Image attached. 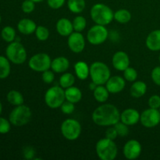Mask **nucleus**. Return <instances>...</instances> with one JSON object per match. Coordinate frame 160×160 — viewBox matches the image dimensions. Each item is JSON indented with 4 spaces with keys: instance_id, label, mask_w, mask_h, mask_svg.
Instances as JSON below:
<instances>
[{
    "instance_id": "26",
    "label": "nucleus",
    "mask_w": 160,
    "mask_h": 160,
    "mask_svg": "<svg viewBox=\"0 0 160 160\" xmlns=\"http://www.w3.org/2000/svg\"><path fill=\"white\" fill-rule=\"evenodd\" d=\"M85 6V0H68L67 2V7L73 13H81L84 10Z\"/></svg>"
},
{
    "instance_id": "15",
    "label": "nucleus",
    "mask_w": 160,
    "mask_h": 160,
    "mask_svg": "<svg viewBox=\"0 0 160 160\" xmlns=\"http://www.w3.org/2000/svg\"><path fill=\"white\" fill-rule=\"evenodd\" d=\"M126 82L124 78L120 76H112L109 78L106 83V87L109 93L117 94L121 92L124 89Z\"/></svg>"
},
{
    "instance_id": "4",
    "label": "nucleus",
    "mask_w": 160,
    "mask_h": 160,
    "mask_svg": "<svg viewBox=\"0 0 160 160\" xmlns=\"http://www.w3.org/2000/svg\"><path fill=\"white\" fill-rule=\"evenodd\" d=\"M90 78L97 85H104L111 77L109 67L102 62H94L90 66Z\"/></svg>"
},
{
    "instance_id": "10",
    "label": "nucleus",
    "mask_w": 160,
    "mask_h": 160,
    "mask_svg": "<svg viewBox=\"0 0 160 160\" xmlns=\"http://www.w3.org/2000/svg\"><path fill=\"white\" fill-rule=\"evenodd\" d=\"M109 32L106 26L95 24L88 31L87 40L93 45H98L104 43L108 38Z\"/></svg>"
},
{
    "instance_id": "36",
    "label": "nucleus",
    "mask_w": 160,
    "mask_h": 160,
    "mask_svg": "<svg viewBox=\"0 0 160 160\" xmlns=\"http://www.w3.org/2000/svg\"><path fill=\"white\" fill-rule=\"evenodd\" d=\"M11 129V123L6 118L0 117V134H4L9 132Z\"/></svg>"
},
{
    "instance_id": "7",
    "label": "nucleus",
    "mask_w": 160,
    "mask_h": 160,
    "mask_svg": "<svg viewBox=\"0 0 160 160\" xmlns=\"http://www.w3.org/2000/svg\"><path fill=\"white\" fill-rule=\"evenodd\" d=\"M65 100V91L60 85L49 88L45 94V104L51 109L60 108Z\"/></svg>"
},
{
    "instance_id": "16",
    "label": "nucleus",
    "mask_w": 160,
    "mask_h": 160,
    "mask_svg": "<svg viewBox=\"0 0 160 160\" xmlns=\"http://www.w3.org/2000/svg\"><path fill=\"white\" fill-rule=\"evenodd\" d=\"M140 116L141 114L137 109L129 108L120 113V121L128 126H134L140 121Z\"/></svg>"
},
{
    "instance_id": "27",
    "label": "nucleus",
    "mask_w": 160,
    "mask_h": 160,
    "mask_svg": "<svg viewBox=\"0 0 160 160\" xmlns=\"http://www.w3.org/2000/svg\"><path fill=\"white\" fill-rule=\"evenodd\" d=\"M10 61L7 57L0 56V79H6L10 73Z\"/></svg>"
},
{
    "instance_id": "20",
    "label": "nucleus",
    "mask_w": 160,
    "mask_h": 160,
    "mask_svg": "<svg viewBox=\"0 0 160 160\" xmlns=\"http://www.w3.org/2000/svg\"><path fill=\"white\" fill-rule=\"evenodd\" d=\"M37 25L34 20L28 18H23L20 20L17 23V29L21 34L29 35L35 32Z\"/></svg>"
},
{
    "instance_id": "44",
    "label": "nucleus",
    "mask_w": 160,
    "mask_h": 160,
    "mask_svg": "<svg viewBox=\"0 0 160 160\" xmlns=\"http://www.w3.org/2000/svg\"><path fill=\"white\" fill-rule=\"evenodd\" d=\"M96 87H97V84H95V83H94V82H92L90 84H89V88H90V89L92 91L95 90V88H96Z\"/></svg>"
},
{
    "instance_id": "24",
    "label": "nucleus",
    "mask_w": 160,
    "mask_h": 160,
    "mask_svg": "<svg viewBox=\"0 0 160 160\" xmlns=\"http://www.w3.org/2000/svg\"><path fill=\"white\" fill-rule=\"evenodd\" d=\"M93 96L98 102L105 103L109 98V92L105 86L97 85L95 90L93 91Z\"/></svg>"
},
{
    "instance_id": "3",
    "label": "nucleus",
    "mask_w": 160,
    "mask_h": 160,
    "mask_svg": "<svg viewBox=\"0 0 160 160\" xmlns=\"http://www.w3.org/2000/svg\"><path fill=\"white\" fill-rule=\"evenodd\" d=\"M98 157L102 160H113L117 158L118 148L113 140L104 138L98 141L95 146Z\"/></svg>"
},
{
    "instance_id": "17",
    "label": "nucleus",
    "mask_w": 160,
    "mask_h": 160,
    "mask_svg": "<svg viewBox=\"0 0 160 160\" xmlns=\"http://www.w3.org/2000/svg\"><path fill=\"white\" fill-rule=\"evenodd\" d=\"M145 45L152 52L160 51V29L150 32L145 40Z\"/></svg>"
},
{
    "instance_id": "1",
    "label": "nucleus",
    "mask_w": 160,
    "mask_h": 160,
    "mask_svg": "<svg viewBox=\"0 0 160 160\" xmlns=\"http://www.w3.org/2000/svg\"><path fill=\"white\" fill-rule=\"evenodd\" d=\"M92 120L100 127H112L120 120V113L112 104H102L92 112Z\"/></svg>"
},
{
    "instance_id": "25",
    "label": "nucleus",
    "mask_w": 160,
    "mask_h": 160,
    "mask_svg": "<svg viewBox=\"0 0 160 160\" xmlns=\"http://www.w3.org/2000/svg\"><path fill=\"white\" fill-rule=\"evenodd\" d=\"M6 98L11 105L15 106L23 105L24 102V98H23V95L20 92L16 90L9 91L6 95Z\"/></svg>"
},
{
    "instance_id": "32",
    "label": "nucleus",
    "mask_w": 160,
    "mask_h": 160,
    "mask_svg": "<svg viewBox=\"0 0 160 160\" xmlns=\"http://www.w3.org/2000/svg\"><path fill=\"white\" fill-rule=\"evenodd\" d=\"M34 33L36 38L41 42H45L49 38V31L45 26H38Z\"/></svg>"
},
{
    "instance_id": "14",
    "label": "nucleus",
    "mask_w": 160,
    "mask_h": 160,
    "mask_svg": "<svg viewBox=\"0 0 160 160\" xmlns=\"http://www.w3.org/2000/svg\"><path fill=\"white\" fill-rule=\"evenodd\" d=\"M129 56L123 51H118L114 53L112 58V63L114 68L119 71H123L130 67Z\"/></svg>"
},
{
    "instance_id": "28",
    "label": "nucleus",
    "mask_w": 160,
    "mask_h": 160,
    "mask_svg": "<svg viewBox=\"0 0 160 160\" xmlns=\"http://www.w3.org/2000/svg\"><path fill=\"white\" fill-rule=\"evenodd\" d=\"M114 20L118 23L124 24L131 20V13L126 9H120L114 12Z\"/></svg>"
},
{
    "instance_id": "11",
    "label": "nucleus",
    "mask_w": 160,
    "mask_h": 160,
    "mask_svg": "<svg viewBox=\"0 0 160 160\" xmlns=\"http://www.w3.org/2000/svg\"><path fill=\"white\" fill-rule=\"evenodd\" d=\"M140 122L142 126L152 128L160 123V112L159 109L148 108L141 113Z\"/></svg>"
},
{
    "instance_id": "12",
    "label": "nucleus",
    "mask_w": 160,
    "mask_h": 160,
    "mask_svg": "<svg viewBox=\"0 0 160 160\" xmlns=\"http://www.w3.org/2000/svg\"><path fill=\"white\" fill-rule=\"evenodd\" d=\"M142 147L140 142L135 139H131L126 142L123 148V153L125 158L129 160L138 159L141 156Z\"/></svg>"
},
{
    "instance_id": "40",
    "label": "nucleus",
    "mask_w": 160,
    "mask_h": 160,
    "mask_svg": "<svg viewBox=\"0 0 160 160\" xmlns=\"http://www.w3.org/2000/svg\"><path fill=\"white\" fill-rule=\"evenodd\" d=\"M149 108L159 109L160 107V96L158 95H153L148 99Z\"/></svg>"
},
{
    "instance_id": "49",
    "label": "nucleus",
    "mask_w": 160,
    "mask_h": 160,
    "mask_svg": "<svg viewBox=\"0 0 160 160\" xmlns=\"http://www.w3.org/2000/svg\"><path fill=\"white\" fill-rule=\"evenodd\" d=\"M159 112H160V107H159Z\"/></svg>"
},
{
    "instance_id": "48",
    "label": "nucleus",
    "mask_w": 160,
    "mask_h": 160,
    "mask_svg": "<svg viewBox=\"0 0 160 160\" xmlns=\"http://www.w3.org/2000/svg\"><path fill=\"white\" fill-rule=\"evenodd\" d=\"M159 62H160V55H159Z\"/></svg>"
},
{
    "instance_id": "45",
    "label": "nucleus",
    "mask_w": 160,
    "mask_h": 160,
    "mask_svg": "<svg viewBox=\"0 0 160 160\" xmlns=\"http://www.w3.org/2000/svg\"><path fill=\"white\" fill-rule=\"evenodd\" d=\"M2 112V105L1 102H0V116H1Z\"/></svg>"
},
{
    "instance_id": "9",
    "label": "nucleus",
    "mask_w": 160,
    "mask_h": 160,
    "mask_svg": "<svg viewBox=\"0 0 160 160\" xmlns=\"http://www.w3.org/2000/svg\"><path fill=\"white\" fill-rule=\"evenodd\" d=\"M52 59L47 53L40 52L31 56L28 61V67L36 72L45 71L51 68Z\"/></svg>"
},
{
    "instance_id": "29",
    "label": "nucleus",
    "mask_w": 160,
    "mask_h": 160,
    "mask_svg": "<svg viewBox=\"0 0 160 160\" xmlns=\"http://www.w3.org/2000/svg\"><path fill=\"white\" fill-rule=\"evenodd\" d=\"M75 83V77L71 73H63L59 78V85L62 88H68L73 86Z\"/></svg>"
},
{
    "instance_id": "6",
    "label": "nucleus",
    "mask_w": 160,
    "mask_h": 160,
    "mask_svg": "<svg viewBox=\"0 0 160 160\" xmlns=\"http://www.w3.org/2000/svg\"><path fill=\"white\" fill-rule=\"evenodd\" d=\"M6 56L11 62L14 64H23L26 61L27 51L24 46L19 42L9 43L6 48Z\"/></svg>"
},
{
    "instance_id": "41",
    "label": "nucleus",
    "mask_w": 160,
    "mask_h": 160,
    "mask_svg": "<svg viewBox=\"0 0 160 160\" xmlns=\"http://www.w3.org/2000/svg\"><path fill=\"white\" fill-rule=\"evenodd\" d=\"M151 78L156 85L160 86V67H156L153 68L151 73Z\"/></svg>"
},
{
    "instance_id": "21",
    "label": "nucleus",
    "mask_w": 160,
    "mask_h": 160,
    "mask_svg": "<svg viewBox=\"0 0 160 160\" xmlns=\"http://www.w3.org/2000/svg\"><path fill=\"white\" fill-rule=\"evenodd\" d=\"M147 92V84L144 81H134L130 88V94L133 98H139L144 96Z\"/></svg>"
},
{
    "instance_id": "18",
    "label": "nucleus",
    "mask_w": 160,
    "mask_h": 160,
    "mask_svg": "<svg viewBox=\"0 0 160 160\" xmlns=\"http://www.w3.org/2000/svg\"><path fill=\"white\" fill-rule=\"evenodd\" d=\"M56 28L59 35L62 37H68L73 33V23L67 18H61L56 23Z\"/></svg>"
},
{
    "instance_id": "2",
    "label": "nucleus",
    "mask_w": 160,
    "mask_h": 160,
    "mask_svg": "<svg viewBox=\"0 0 160 160\" xmlns=\"http://www.w3.org/2000/svg\"><path fill=\"white\" fill-rule=\"evenodd\" d=\"M90 16L96 24H109L114 20V12L109 6L104 3H96L91 8Z\"/></svg>"
},
{
    "instance_id": "46",
    "label": "nucleus",
    "mask_w": 160,
    "mask_h": 160,
    "mask_svg": "<svg viewBox=\"0 0 160 160\" xmlns=\"http://www.w3.org/2000/svg\"><path fill=\"white\" fill-rule=\"evenodd\" d=\"M32 1H34L35 3H38V2H43L44 0H32Z\"/></svg>"
},
{
    "instance_id": "22",
    "label": "nucleus",
    "mask_w": 160,
    "mask_h": 160,
    "mask_svg": "<svg viewBox=\"0 0 160 160\" xmlns=\"http://www.w3.org/2000/svg\"><path fill=\"white\" fill-rule=\"evenodd\" d=\"M76 76L81 81H84L90 75V67L84 61H78L74 65Z\"/></svg>"
},
{
    "instance_id": "43",
    "label": "nucleus",
    "mask_w": 160,
    "mask_h": 160,
    "mask_svg": "<svg viewBox=\"0 0 160 160\" xmlns=\"http://www.w3.org/2000/svg\"><path fill=\"white\" fill-rule=\"evenodd\" d=\"M118 136V134H117V131L116 130V128H109L106 131V138H107L111 139V140H115L116 138Z\"/></svg>"
},
{
    "instance_id": "37",
    "label": "nucleus",
    "mask_w": 160,
    "mask_h": 160,
    "mask_svg": "<svg viewBox=\"0 0 160 160\" xmlns=\"http://www.w3.org/2000/svg\"><path fill=\"white\" fill-rule=\"evenodd\" d=\"M60 109L64 114H67V115H70V114L73 113L74 112L75 109V106L74 103L70 102L69 101H65L62 104V106H60Z\"/></svg>"
},
{
    "instance_id": "42",
    "label": "nucleus",
    "mask_w": 160,
    "mask_h": 160,
    "mask_svg": "<svg viewBox=\"0 0 160 160\" xmlns=\"http://www.w3.org/2000/svg\"><path fill=\"white\" fill-rule=\"evenodd\" d=\"M66 0H47V4L51 9H60L65 4Z\"/></svg>"
},
{
    "instance_id": "34",
    "label": "nucleus",
    "mask_w": 160,
    "mask_h": 160,
    "mask_svg": "<svg viewBox=\"0 0 160 160\" xmlns=\"http://www.w3.org/2000/svg\"><path fill=\"white\" fill-rule=\"evenodd\" d=\"M114 128H116V130L117 131V134H118V136H120V137H126L129 134L128 126L127 124H125V123H123V122L120 121V120L118 123H117L114 125Z\"/></svg>"
},
{
    "instance_id": "31",
    "label": "nucleus",
    "mask_w": 160,
    "mask_h": 160,
    "mask_svg": "<svg viewBox=\"0 0 160 160\" xmlns=\"http://www.w3.org/2000/svg\"><path fill=\"white\" fill-rule=\"evenodd\" d=\"M73 27V31L78 32H82L87 26V20L82 16H78L72 21Z\"/></svg>"
},
{
    "instance_id": "33",
    "label": "nucleus",
    "mask_w": 160,
    "mask_h": 160,
    "mask_svg": "<svg viewBox=\"0 0 160 160\" xmlns=\"http://www.w3.org/2000/svg\"><path fill=\"white\" fill-rule=\"evenodd\" d=\"M123 78L125 81L129 82H134L138 78V72L133 67H128L125 70H123Z\"/></svg>"
},
{
    "instance_id": "47",
    "label": "nucleus",
    "mask_w": 160,
    "mask_h": 160,
    "mask_svg": "<svg viewBox=\"0 0 160 160\" xmlns=\"http://www.w3.org/2000/svg\"><path fill=\"white\" fill-rule=\"evenodd\" d=\"M1 21H2V17L1 16H0V23H1Z\"/></svg>"
},
{
    "instance_id": "8",
    "label": "nucleus",
    "mask_w": 160,
    "mask_h": 160,
    "mask_svg": "<svg viewBox=\"0 0 160 160\" xmlns=\"http://www.w3.org/2000/svg\"><path fill=\"white\" fill-rule=\"evenodd\" d=\"M61 133L68 141H75L81 134V123L74 119H67L61 124Z\"/></svg>"
},
{
    "instance_id": "38",
    "label": "nucleus",
    "mask_w": 160,
    "mask_h": 160,
    "mask_svg": "<svg viewBox=\"0 0 160 160\" xmlns=\"http://www.w3.org/2000/svg\"><path fill=\"white\" fill-rule=\"evenodd\" d=\"M55 72L52 70H47L45 71L42 72V81L45 83V84H52L55 80Z\"/></svg>"
},
{
    "instance_id": "39",
    "label": "nucleus",
    "mask_w": 160,
    "mask_h": 160,
    "mask_svg": "<svg viewBox=\"0 0 160 160\" xmlns=\"http://www.w3.org/2000/svg\"><path fill=\"white\" fill-rule=\"evenodd\" d=\"M23 156L25 159L32 160L34 159L35 156V150L31 146H26L23 149Z\"/></svg>"
},
{
    "instance_id": "35",
    "label": "nucleus",
    "mask_w": 160,
    "mask_h": 160,
    "mask_svg": "<svg viewBox=\"0 0 160 160\" xmlns=\"http://www.w3.org/2000/svg\"><path fill=\"white\" fill-rule=\"evenodd\" d=\"M21 9L25 13H31L35 9V2L32 0H24L21 5Z\"/></svg>"
},
{
    "instance_id": "5",
    "label": "nucleus",
    "mask_w": 160,
    "mask_h": 160,
    "mask_svg": "<svg viewBox=\"0 0 160 160\" xmlns=\"http://www.w3.org/2000/svg\"><path fill=\"white\" fill-rule=\"evenodd\" d=\"M32 112L31 109L25 105L17 106L11 111L9 120L11 124L17 127H22L28 124L31 120Z\"/></svg>"
},
{
    "instance_id": "30",
    "label": "nucleus",
    "mask_w": 160,
    "mask_h": 160,
    "mask_svg": "<svg viewBox=\"0 0 160 160\" xmlns=\"http://www.w3.org/2000/svg\"><path fill=\"white\" fill-rule=\"evenodd\" d=\"M2 38L8 43L14 42L16 39V31L10 26H6L2 28L1 31Z\"/></svg>"
},
{
    "instance_id": "19",
    "label": "nucleus",
    "mask_w": 160,
    "mask_h": 160,
    "mask_svg": "<svg viewBox=\"0 0 160 160\" xmlns=\"http://www.w3.org/2000/svg\"><path fill=\"white\" fill-rule=\"evenodd\" d=\"M70 67L68 59L64 56H59L52 60L51 69L56 73H65Z\"/></svg>"
},
{
    "instance_id": "13",
    "label": "nucleus",
    "mask_w": 160,
    "mask_h": 160,
    "mask_svg": "<svg viewBox=\"0 0 160 160\" xmlns=\"http://www.w3.org/2000/svg\"><path fill=\"white\" fill-rule=\"evenodd\" d=\"M67 44L70 51L74 53H81L85 48V39L81 32L75 31L68 36Z\"/></svg>"
},
{
    "instance_id": "23",
    "label": "nucleus",
    "mask_w": 160,
    "mask_h": 160,
    "mask_svg": "<svg viewBox=\"0 0 160 160\" xmlns=\"http://www.w3.org/2000/svg\"><path fill=\"white\" fill-rule=\"evenodd\" d=\"M65 97L67 101L76 104V103L79 102L82 98V92H81V89L78 88V87L71 86L68 88H66Z\"/></svg>"
}]
</instances>
